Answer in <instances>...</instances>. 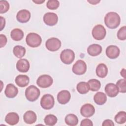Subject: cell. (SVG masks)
<instances>
[{
    "mask_svg": "<svg viewBox=\"0 0 126 126\" xmlns=\"http://www.w3.org/2000/svg\"><path fill=\"white\" fill-rule=\"evenodd\" d=\"M121 18L119 15L115 12H110L106 14L104 17L105 25L109 29L117 28L120 24Z\"/></svg>",
    "mask_w": 126,
    "mask_h": 126,
    "instance_id": "cell-1",
    "label": "cell"
},
{
    "mask_svg": "<svg viewBox=\"0 0 126 126\" xmlns=\"http://www.w3.org/2000/svg\"><path fill=\"white\" fill-rule=\"evenodd\" d=\"M25 94L27 100L33 102L38 99L40 96V91L36 86L31 85L26 89Z\"/></svg>",
    "mask_w": 126,
    "mask_h": 126,
    "instance_id": "cell-2",
    "label": "cell"
},
{
    "mask_svg": "<svg viewBox=\"0 0 126 126\" xmlns=\"http://www.w3.org/2000/svg\"><path fill=\"white\" fill-rule=\"evenodd\" d=\"M26 41L29 46L32 48H35L40 45L42 39L41 36L37 33L31 32L27 35Z\"/></svg>",
    "mask_w": 126,
    "mask_h": 126,
    "instance_id": "cell-3",
    "label": "cell"
},
{
    "mask_svg": "<svg viewBox=\"0 0 126 126\" xmlns=\"http://www.w3.org/2000/svg\"><path fill=\"white\" fill-rule=\"evenodd\" d=\"M60 59L63 63L69 64L75 59L74 52L69 49H64L62 51L60 54Z\"/></svg>",
    "mask_w": 126,
    "mask_h": 126,
    "instance_id": "cell-4",
    "label": "cell"
},
{
    "mask_svg": "<svg viewBox=\"0 0 126 126\" xmlns=\"http://www.w3.org/2000/svg\"><path fill=\"white\" fill-rule=\"evenodd\" d=\"M54 104V98L50 94L43 95L40 100V105L42 108L45 110L51 109L53 107Z\"/></svg>",
    "mask_w": 126,
    "mask_h": 126,
    "instance_id": "cell-5",
    "label": "cell"
},
{
    "mask_svg": "<svg viewBox=\"0 0 126 126\" xmlns=\"http://www.w3.org/2000/svg\"><path fill=\"white\" fill-rule=\"evenodd\" d=\"M92 33L93 37L95 39L100 40L105 38L106 34V31L102 25H97L93 28Z\"/></svg>",
    "mask_w": 126,
    "mask_h": 126,
    "instance_id": "cell-6",
    "label": "cell"
},
{
    "mask_svg": "<svg viewBox=\"0 0 126 126\" xmlns=\"http://www.w3.org/2000/svg\"><path fill=\"white\" fill-rule=\"evenodd\" d=\"M72 70L76 75H81L84 74L87 71V65L86 63L82 60L77 61L73 64Z\"/></svg>",
    "mask_w": 126,
    "mask_h": 126,
    "instance_id": "cell-7",
    "label": "cell"
},
{
    "mask_svg": "<svg viewBox=\"0 0 126 126\" xmlns=\"http://www.w3.org/2000/svg\"><path fill=\"white\" fill-rule=\"evenodd\" d=\"M53 80L51 76L47 74L41 75L37 79L36 84L40 88H46L53 84Z\"/></svg>",
    "mask_w": 126,
    "mask_h": 126,
    "instance_id": "cell-8",
    "label": "cell"
},
{
    "mask_svg": "<svg viewBox=\"0 0 126 126\" xmlns=\"http://www.w3.org/2000/svg\"><path fill=\"white\" fill-rule=\"evenodd\" d=\"M45 46L46 48L50 51H57L61 46V41L57 38L51 37L46 41Z\"/></svg>",
    "mask_w": 126,
    "mask_h": 126,
    "instance_id": "cell-9",
    "label": "cell"
},
{
    "mask_svg": "<svg viewBox=\"0 0 126 126\" xmlns=\"http://www.w3.org/2000/svg\"><path fill=\"white\" fill-rule=\"evenodd\" d=\"M43 21L45 24L49 26H53L57 24L58 21L57 15L53 12H47L43 16Z\"/></svg>",
    "mask_w": 126,
    "mask_h": 126,
    "instance_id": "cell-10",
    "label": "cell"
},
{
    "mask_svg": "<svg viewBox=\"0 0 126 126\" xmlns=\"http://www.w3.org/2000/svg\"><path fill=\"white\" fill-rule=\"evenodd\" d=\"M94 113L95 108L94 106L90 103L83 105L80 109V113L84 117H91L94 115Z\"/></svg>",
    "mask_w": 126,
    "mask_h": 126,
    "instance_id": "cell-11",
    "label": "cell"
},
{
    "mask_svg": "<svg viewBox=\"0 0 126 126\" xmlns=\"http://www.w3.org/2000/svg\"><path fill=\"white\" fill-rule=\"evenodd\" d=\"M106 56L111 59H115L118 58L120 55L119 48L116 45H109L106 49Z\"/></svg>",
    "mask_w": 126,
    "mask_h": 126,
    "instance_id": "cell-12",
    "label": "cell"
},
{
    "mask_svg": "<svg viewBox=\"0 0 126 126\" xmlns=\"http://www.w3.org/2000/svg\"><path fill=\"white\" fill-rule=\"evenodd\" d=\"M70 98V93L67 90H62L60 91L57 95L58 101L61 104H66L69 101Z\"/></svg>",
    "mask_w": 126,
    "mask_h": 126,
    "instance_id": "cell-13",
    "label": "cell"
},
{
    "mask_svg": "<svg viewBox=\"0 0 126 126\" xmlns=\"http://www.w3.org/2000/svg\"><path fill=\"white\" fill-rule=\"evenodd\" d=\"M31 18V13L27 9H22L19 11L16 15L17 21L21 23L28 22Z\"/></svg>",
    "mask_w": 126,
    "mask_h": 126,
    "instance_id": "cell-14",
    "label": "cell"
},
{
    "mask_svg": "<svg viewBox=\"0 0 126 126\" xmlns=\"http://www.w3.org/2000/svg\"><path fill=\"white\" fill-rule=\"evenodd\" d=\"M106 94L109 97H114L116 96L119 92L116 85L113 83H108L105 87Z\"/></svg>",
    "mask_w": 126,
    "mask_h": 126,
    "instance_id": "cell-15",
    "label": "cell"
},
{
    "mask_svg": "<svg viewBox=\"0 0 126 126\" xmlns=\"http://www.w3.org/2000/svg\"><path fill=\"white\" fill-rule=\"evenodd\" d=\"M18 93V89L12 84H8L5 89L4 94L8 98H12L15 97Z\"/></svg>",
    "mask_w": 126,
    "mask_h": 126,
    "instance_id": "cell-16",
    "label": "cell"
},
{
    "mask_svg": "<svg viewBox=\"0 0 126 126\" xmlns=\"http://www.w3.org/2000/svg\"><path fill=\"white\" fill-rule=\"evenodd\" d=\"M30 66L29 61L25 59H20L16 63V68L21 72H27L29 70Z\"/></svg>",
    "mask_w": 126,
    "mask_h": 126,
    "instance_id": "cell-17",
    "label": "cell"
},
{
    "mask_svg": "<svg viewBox=\"0 0 126 126\" xmlns=\"http://www.w3.org/2000/svg\"><path fill=\"white\" fill-rule=\"evenodd\" d=\"M19 121V115L15 112L8 113L5 117V122L11 126L16 125Z\"/></svg>",
    "mask_w": 126,
    "mask_h": 126,
    "instance_id": "cell-18",
    "label": "cell"
},
{
    "mask_svg": "<svg viewBox=\"0 0 126 126\" xmlns=\"http://www.w3.org/2000/svg\"><path fill=\"white\" fill-rule=\"evenodd\" d=\"M23 119L26 124H32L36 121V115L34 112L29 110L25 113L23 116Z\"/></svg>",
    "mask_w": 126,
    "mask_h": 126,
    "instance_id": "cell-19",
    "label": "cell"
},
{
    "mask_svg": "<svg viewBox=\"0 0 126 126\" xmlns=\"http://www.w3.org/2000/svg\"><path fill=\"white\" fill-rule=\"evenodd\" d=\"M102 52V47L97 44L90 45L87 48L88 53L91 56H97Z\"/></svg>",
    "mask_w": 126,
    "mask_h": 126,
    "instance_id": "cell-20",
    "label": "cell"
},
{
    "mask_svg": "<svg viewBox=\"0 0 126 126\" xmlns=\"http://www.w3.org/2000/svg\"><path fill=\"white\" fill-rule=\"evenodd\" d=\"M15 82L20 87H25L27 86L30 82L29 77L26 75H19L15 78Z\"/></svg>",
    "mask_w": 126,
    "mask_h": 126,
    "instance_id": "cell-21",
    "label": "cell"
},
{
    "mask_svg": "<svg viewBox=\"0 0 126 126\" xmlns=\"http://www.w3.org/2000/svg\"><path fill=\"white\" fill-rule=\"evenodd\" d=\"M94 100L97 105H103L107 101L106 95L103 92H97L94 96Z\"/></svg>",
    "mask_w": 126,
    "mask_h": 126,
    "instance_id": "cell-22",
    "label": "cell"
},
{
    "mask_svg": "<svg viewBox=\"0 0 126 126\" xmlns=\"http://www.w3.org/2000/svg\"><path fill=\"white\" fill-rule=\"evenodd\" d=\"M96 74L100 78L105 77L108 73V68L107 66L102 63H99L96 68Z\"/></svg>",
    "mask_w": 126,
    "mask_h": 126,
    "instance_id": "cell-23",
    "label": "cell"
},
{
    "mask_svg": "<svg viewBox=\"0 0 126 126\" xmlns=\"http://www.w3.org/2000/svg\"><path fill=\"white\" fill-rule=\"evenodd\" d=\"M24 32L20 29L16 28L12 30L10 32V36L14 41H20L24 37Z\"/></svg>",
    "mask_w": 126,
    "mask_h": 126,
    "instance_id": "cell-24",
    "label": "cell"
},
{
    "mask_svg": "<svg viewBox=\"0 0 126 126\" xmlns=\"http://www.w3.org/2000/svg\"><path fill=\"white\" fill-rule=\"evenodd\" d=\"M66 125L70 126H75L78 124V119L77 117L73 114H69L67 115L64 119Z\"/></svg>",
    "mask_w": 126,
    "mask_h": 126,
    "instance_id": "cell-25",
    "label": "cell"
},
{
    "mask_svg": "<svg viewBox=\"0 0 126 126\" xmlns=\"http://www.w3.org/2000/svg\"><path fill=\"white\" fill-rule=\"evenodd\" d=\"M87 83L89 85L90 90L93 92L97 91L100 88V87H101L100 82L97 79H90L88 81Z\"/></svg>",
    "mask_w": 126,
    "mask_h": 126,
    "instance_id": "cell-26",
    "label": "cell"
},
{
    "mask_svg": "<svg viewBox=\"0 0 126 126\" xmlns=\"http://www.w3.org/2000/svg\"><path fill=\"white\" fill-rule=\"evenodd\" d=\"M76 89L78 92L80 94H86L90 90L88 83L86 82H80L76 86Z\"/></svg>",
    "mask_w": 126,
    "mask_h": 126,
    "instance_id": "cell-27",
    "label": "cell"
},
{
    "mask_svg": "<svg viewBox=\"0 0 126 126\" xmlns=\"http://www.w3.org/2000/svg\"><path fill=\"white\" fill-rule=\"evenodd\" d=\"M13 52L15 57L21 59L25 56L26 53V49L22 46L16 45L13 48Z\"/></svg>",
    "mask_w": 126,
    "mask_h": 126,
    "instance_id": "cell-28",
    "label": "cell"
},
{
    "mask_svg": "<svg viewBox=\"0 0 126 126\" xmlns=\"http://www.w3.org/2000/svg\"><path fill=\"white\" fill-rule=\"evenodd\" d=\"M57 117L53 114H49L45 116L44 118V123L46 125L53 126L55 125L57 122Z\"/></svg>",
    "mask_w": 126,
    "mask_h": 126,
    "instance_id": "cell-29",
    "label": "cell"
},
{
    "mask_svg": "<svg viewBox=\"0 0 126 126\" xmlns=\"http://www.w3.org/2000/svg\"><path fill=\"white\" fill-rule=\"evenodd\" d=\"M115 122L119 124H123L126 122V112L120 111L118 112L115 117Z\"/></svg>",
    "mask_w": 126,
    "mask_h": 126,
    "instance_id": "cell-30",
    "label": "cell"
},
{
    "mask_svg": "<svg viewBox=\"0 0 126 126\" xmlns=\"http://www.w3.org/2000/svg\"><path fill=\"white\" fill-rule=\"evenodd\" d=\"M116 86L119 89V91L122 93L126 92V81L125 79L119 80L116 83Z\"/></svg>",
    "mask_w": 126,
    "mask_h": 126,
    "instance_id": "cell-31",
    "label": "cell"
},
{
    "mask_svg": "<svg viewBox=\"0 0 126 126\" xmlns=\"http://www.w3.org/2000/svg\"><path fill=\"white\" fill-rule=\"evenodd\" d=\"M60 6V2L57 0H49L46 3L47 7L51 10L57 9Z\"/></svg>",
    "mask_w": 126,
    "mask_h": 126,
    "instance_id": "cell-32",
    "label": "cell"
},
{
    "mask_svg": "<svg viewBox=\"0 0 126 126\" xmlns=\"http://www.w3.org/2000/svg\"><path fill=\"white\" fill-rule=\"evenodd\" d=\"M9 9V4L6 0H0V13L6 12Z\"/></svg>",
    "mask_w": 126,
    "mask_h": 126,
    "instance_id": "cell-33",
    "label": "cell"
},
{
    "mask_svg": "<svg viewBox=\"0 0 126 126\" xmlns=\"http://www.w3.org/2000/svg\"><path fill=\"white\" fill-rule=\"evenodd\" d=\"M117 37L121 40H125L126 39V27H121L117 32Z\"/></svg>",
    "mask_w": 126,
    "mask_h": 126,
    "instance_id": "cell-34",
    "label": "cell"
},
{
    "mask_svg": "<svg viewBox=\"0 0 126 126\" xmlns=\"http://www.w3.org/2000/svg\"><path fill=\"white\" fill-rule=\"evenodd\" d=\"M81 126H93V124L92 121L89 119H85L82 120L81 124Z\"/></svg>",
    "mask_w": 126,
    "mask_h": 126,
    "instance_id": "cell-35",
    "label": "cell"
},
{
    "mask_svg": "<svg viewBox=\"0 0 126 126\" xmlns=\"http://www.w3.org/2000/svg\"><path fill=\"white\" fill-rule=\"evenodd\" d=\"M7 43V38L5 35L0 34V47L2 48Z\"/></svg>",
    "mask_w": 126,
    "mask_h": 126,
    "instance_id": "cell-36",
    "label": "cell"
},
{
    "mask_svg": "<svg viewBox=\"0 0 126 126\" xmlns=\"http://www.w3.org/2000/svg\"><path fill=\"white\" fill-rule=\"evenodd\" d=\"M102 125L103 126H114V124L112 120L107 119L103 121Z\"/></svg>",
    "mask_w": 126,
    "mask_h": 126,
    "instance_id": "cell-37",
    "label": "cell"
},
{
    "mask_svg": "<svg viewBox=\"0 0 126 126\" xmlns=\"http://www.w3.org/2000/svg\"><path fill=\"white\" fill-rule=\"evenodd\" d=\"M0 22H1V25H0V31H2V29L4 28L5 25V19L2 17V16H0Z\"/></svg>",
    "mask_w": 126,
    "mask_h": 126,
    "instance_id": "cell-38",
    "label": "cell"
},
{
    "mask_svg": "<svg viewBox=\"0 0 126 126\" xmlns=\"http://www.w3.org/2000/svg\"><path fill=\"white\" fill-rule=\"evenodd\" d=\"M100 1V0H88V2L90 3L93 4V5H95L99 3Z\"/></svg>",
    "mask_w": 126,
    "mask_h": 126,
    "instance_id": "cell-39",
    "label": "cell"
},
{
    "mask_svg": "<svg viewBox=\"0 0 126 126\" xmlns=\"http://www.w3.org/2000/svg\"><path fill=\"white\" fill-rule=\"evenodd\" d=\"M120 74L122 77H124V79H126V69L125 68H123L121 70L120 72Z\"/></svg>",
    "mask_w": 126,
    "mask_h": 126,
    "instance_id": "cell-40",
    "label": "cell"
},
{
    "mask_svg": "<svg viewBox=\"0 0 126 126\" xmlns=\"http://www.w3.org/2000/svg\"><path fill=\"white\" fill-rule=\"evenodd\" d=\"M32 1L36 4H41L43 3L45 1V0H32Z\"/></svg>",
    "mask_w": 126,
    "mask_h": 126,
    "instance_id": "cell-41",
    "label": "cell"
}]
</instances>
